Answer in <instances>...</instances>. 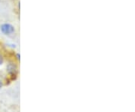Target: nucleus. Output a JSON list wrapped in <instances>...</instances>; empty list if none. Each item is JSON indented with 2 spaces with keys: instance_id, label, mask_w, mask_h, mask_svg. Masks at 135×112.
I'll return each mask as SVG.
<instances>
[{
  "instance_id": "f257e3e1",
  "label": "nucleus",
  "mask_w": 135,
  "mask_h": 112,
  "mask_svg": "<svg viewBox=\"0 0 135 112\" xmlns=\"http://www.w3.org/2000/svg\"><path fill=\"white\" fill-rule=\"evenodd\" d=\"M0 31L3 35L10 38H15L17 35V31L15 26L11 23H3L0 25Z\"/></svg>"
},
{
  "instance_id": "f03ea898",
  "label": "nucleus",
  "mask_w": 135,
  "mask_h": 112,
  "mask_svg": "<svg viewBox=\"0 0 135 112\" xmlns=\"http://www.w3.org/2000/svg\"><path fill=\"white\" fill-rule=\"evenodd\" d=\"M18 69H17V66L15 64L14 62H10L7 65V72L11 74V75H15L17 73Z\"/></svg>"
},
{
  "instance_id": "7ed1b4c3",
  "label": "nucleus",
  "mask_w": 135,
  "mask_h": 112,
  "mask_svg": "<svg viewBox=\"0 0 135 112\" xmlns=\"http://www.w3.org/2000/svg\"><path fill=\"white\" fill-rule=\"evenodd\" d=\"M3 62H4V58H3V56H2V54L0 53V65H2V64L3 63Z\"/></svg>"
},
{
  "instance_id": "20e7f679",
  "label": "nucleus",
  "mask_w": 135,
  "mask_h": 112,
  "mask_svg": "<svg viewBox=\"0 0 135 112\" xmlns=\"http://www.w3.org/2000/svg\"><path fill=\"white\" fill-rule=\"evenodd\" d=\"M2 87H3V82L2 81H0V89Z\"/></svg>"
}]
</instances>
